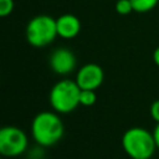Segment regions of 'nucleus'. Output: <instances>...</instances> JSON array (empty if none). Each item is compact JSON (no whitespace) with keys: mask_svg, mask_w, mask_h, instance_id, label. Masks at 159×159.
<instances>
[{"mask_svg":"<svg viewBox=\"0 0 159 159\" xmlns=\"http://www.w3.org/2000/svg\"><path fill=\"white\" fill-rule=\"evenodd\" d=\"M81 88L76 81L61 80L50 91V104L57 113H70L80 104Z\"/></svg>","mask_w":159,"mask_h":159,"instance_id":"3","label":"nucleus"},{"mask_svg":"<svg viewBox=\"0 0 159 159\" xmlns=\"http://www.w3.org/2000/svg\"><path fill=\"white\" fill-rule=\"evenodd\" d=\"M130 2L133 6V11L144 14L153 10L157 6L158 0H130Z\"/></svg>","mask_w":159,"mask_h":159,"instance_id":"9","label":"nucleus"},{"mask_svg":"<svg viewBox=\"0 0 159 159\" xmlns=\"http://www.w3.org/2000/svg\"><path fill=\"white\" fill-rule=\"evenodd\" d=\"M153 135H154V140H155V144H157V148L159 149V123H157L154 130H153Z\"/></svg>","mask_w":159,"mask_h":159,"instance_id":"14","label":"nucleus"},{"mask_svg":"<svg viewBox=\"0 0 159 159\" xmlns=\"http://www.w3.org/2000/svg\"><path fill=\"white\" fill-rule=\"evenodd\" d=\"M63 123L53 112H40L35 116L31 124L32 138L41 147L56 144L63 135Z\"/></svg>","mask_w":159,"mask_h":159,"instance_id":"1","label":"nucleus"},{"mask_svg":"<svg viewBox=\"0 0 159 159\" xmlns=\"http://www.w3.org/2000/svg\"><path fill=\"white\" fill-rule=\"evenodd\" d=\"M103 80L104 72L97 63H87L82 66L76 75V82L81 89L96 91L103 83Z\"/></svg>","mask_w":159,"mask_h":159,"instance_id":"6","label":"nucleus"},{"mask_svg":"<svg viewBox=\"0 0 159 159\" xmlns=\"http://www.w3.org/2000/svg\"><path fill=\"white\" fill-rule=\"evenodd\" d=\"M56 36H58L56 19L48 15L35 16L26 26V40L34 47H45L50 45Z\"/></svg>","mask_w":159,"mask_h":159,"instance_id":"4","label":"nucleus"},{"mask_svg":"<svg viewBox=\"0 0 159 159\" xmlns=\"http://www.w3.org/2000/svg\"><path fill=\"white\" fill-rule=\"evenodd\" d=\"M116 11L119 15H128L133 11V6L130 0H118L116 2Z\"/></svg>","mask_w":159,"mask_h":159,"instance_id":"11","label":"nucleus"},{"mask_svg":"<svg viewBox=\"0 0 159 159\" xmlns=\"http://www.w3.org/2000/svg\"><path fill=\"white\" fill-rule=\"evenodd\" d=\"M122 147L130 159H149L154 154L157 144L153 133L140 127H133L124 132Z\"/></svg>","mask_w":159,"mask_h":159,"instance_id":"2","label":"nucleus"},{"mask_svg":"<svg viewBox=\"0 0 159 159\" xmlns=\"http://www.w3.org/2000/svg\"><path fill=\"white\" fill-rule=\"evenodd\" d=\"M97 101V94L92 89H81L80 94V104L84 107H91L96 103Z\"/></svg>","mask_w":159,"mask_h":159,"instance_id":"10","label":"nucleus"},{"mask_svg":"<svg viewBox=\"0 0 159 159\" xmlns=\"http://www.w3.org/2000/svg\"><path fill=\"white\" fill-rule=\"evenodd\" d=\"M14 0H0V16L6 17L14 10Z\"/></svg>","mask_w":159,"mask_h":159,"instance_id":"12","label":"nucleus"},{"mask_svg":"<svg viewBox=\"0 0 159 159\" xmlns=\"http://www.w3.org/2000/svg\"><path fill=\"white\" fill-rule=\"evenodd\" d=\"M153 61H154V63L159 67V46L154 50V52H153Z\"/></svg>","mask_w":159,"mask_h":159,"instance_id":"15","label":"nucleus"},{"mask_svg":"<svg viewBox=\"0 0 159 159\" xmlns=\"http://www.w3.org/2000/svg\"><path fill=\"white\" fill-rule=\"evenodd\" d=\"M57 35L62 39H73L81 31V21L72 14H63L56 19Z\"/></svg>","mask_w":159,"mask_h":159,"instance_id":"8","label":"nucleus"},{"mask_svg":"<svg viewBox=\"0 0 159 159\" xmlns=\"http://www.w3.org/2000/svg\"><path fill=\"white\" fill-rule=\"evenodd\" d=\"M76 63L77 61H76L75 53L66 47L56 48L50 55V58H48V65L51 70L56 75H61V76H66L71 73L76 68Z\"/></svg>","mask_w":159,"mask_h":159,"instance_id":"7","label":"nucleus"},{"mask_svg":"<svg viewBox=\"0 0 159 159\" xmlns=\"http://www.w3.org/2000/svg\"><path fill=\"white\" fill-rule=\"evenodd\" d=\"M27 148V135L17 127H4L0 130V153L4 157H19Z\"/></svg>","mask_w":159,"mask_h":159,"instance_id":"5","label":"nucleus"},{"mask_svg":"<svg viewBox=\"0 0 159 159\" xmlns=\"http://www.w3.org/2000/svg\"><path fill=\"white\" fill-rule=\"evenodd\" d=\"M150 116L157 123H159V99H157V101H154L152 103V106H150Z\"/></svg>","mask_w":159,"mask_h":159,"instance_id":"13","label":"nucleus"}]
</instances>
